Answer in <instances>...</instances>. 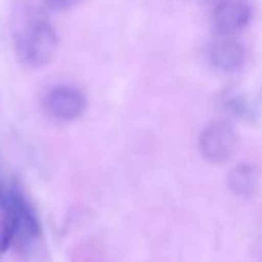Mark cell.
<instances>
[{"mask_svg":"<svg viewBox=\"0 0 262 262\" xmlns=\"http://www.w3.org/2000/svg\"><path fill=\"white\" fill-rule=\"evenodd\" d=\"M229 187L235 195L250 198L259 189V172L250 164H239L229 173Z\"/></svg>","mask_w":262,"mask_h":262,"instance_id":"cell-6","label":"cell"},{"mask_svg":"<svg viewBox=\"0 0 262 262\" xmlns=\"http://www.w3.org/2000/svg\"><path fill=\"white\" fill-rule=\"evenodd\" d=\"M238 146V137L226 121L210 123L200 135V150L212 163H224L233 157Z\"/></svg>","mask_w":262,"mask_h":262,"instance_id":"cell-2","label":"cell"},{"mask_svg":"<svg viewBox=\"0 0 262 262\" xmlns=\"http://www.w3.org/2000/svg\"><path fill=\"white\" fill-rule=\"evenodd\" d=\"M190 2H198L200 3V2H207V0H190Z\"/></svg>","mask_w":262,"mask_h":262,"instance_id":"cell-9","label":"cell"},{"mask_svg":"<svg viewBox=\"0 0 262 262\" xmlns=\"http://www.w3.org/2000/svg\"><path fill=\"white\" fill-rule=\"evenodd\" d=\"M18 60L29 68L48 64L58 46V38L51 23L41 15H32L23 21L14 37Z\"/></svg>","mask_w":262,"mask_h":262,"instance_id":"cell-1","label":"cell"},{"mask_svg":"<svg viewBox=\"0 0 262 262\" xmlns=\"http://www.w3.org/2000/svg\"><path fill=\"white\" fill-rule=\"evenodd\" d=\"M226 107L236 117V118H241V120H246V121H250L256 117V109L255 106L252 104V101L243 95V94H230L226 97V101H224Z\"/></svg>","mask_w":262,"mask_h":262,"instance_id":"cell-7","label":"cell"},{"mask_svg":"<svg viewBox=\"0 0 262 262\" xmlns=\"http://www.w3.org/2000/svg\"><path fill=\"white\" fill-rule=\"evenodd\" d=\"M252 18V8L246 0H221L213 11V25L223 35H233L244 29Z\"/></svg>","mask_w":262,"mask_h":262,"instance_id":"cell-4","label":"cell"},{"mask_svg":"<svg viewBox=\"0 0 262 262\" xmlns=\"http://www.w3.org/2000/svg\"><path fill=\"white\" fill-rule=\"evenodd\" d=\"M80 0H45L46 6L54 11H68L74 8Z\"/></svg>","mask_w":262,"mask_h":262,"instance_id":"cell-8","label":"cell"},{"mask_svg":"<svg viewBox=\"0 0 262 262\" xmlns=\"http://www.w3.org/2000/svg\"><path fill=\"white\" fill-rule=\"evenodd\" d=\"M209 55L212 64L223 72H236L247 60L246 48L239 41L227 38V35L212 45Z\"/></svg>","mask_w":262,"mask_h":262,"instance_id":"cell-5","label":"cell"},{"mask_svg":"<svg viewBox=\"0 0 262 262\" xmlns=\"http://www.w3.org/2000/svg\"><path fill=\"white\" fill-rule=\"evenodd\" d=\"M45 109L49 117L58 121H72L86 109V97L72 86H57L45 98Z\"/></svg>","mask_w":262,"mask_h":262,"instance_id":"cell-3","label":"cell"}]
</instances>
